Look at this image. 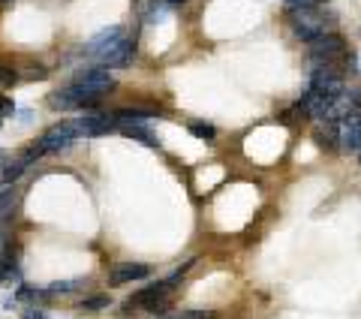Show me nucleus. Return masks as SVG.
I'll return each instance as SVG.
<instances>
[{"instance_id":"nucleus-7","label":"nucleus","mask_w":361,"mask_h":319,"mask_svg":"<svg viewBox=\"0 0 361 319\" xmlns=\"http://www.w3.org/2000/svg\"><path fill=\"white\" fill-rule=\"evenodd\" d=\"M148 275H151V268L142 265V262H121V265L109 271V283L111 287H123V283H130V280H145Z\"/></svg>"},{"instance_id":"nucleus-10","label":"nucleus","mask_w":361,"mask_h":319,"mask_svg":"<svg viewBox=\"0 0 361 319\" xmlns=\"http://www.w3.org/2000/svg\"><path fill=\"white\" fill-rule=\"evenodd\" d=\"M16 208H18V190L13 184H6L4 190H0V223L13 217Z\"/></svg>"},{"instance_id":"nucleus-24","label":"nucleus","mask_w":361,"mask_h":319,"mask_svg":"<svg viewBox=\"0 0 361 319\" xmlns=\"http://www.w3.org/2000/svg\"><path fill=\"white\" fill-rule=\"evenodd\" d=\"M0 4H4V0H0Z\"/></svg>"},{"instance_id":"nucleus-1","label":"nucleus","mask_w":361,"mask_h":319,"mask_svg":"<svg viewBox=\"0 0 361 319\" xmlns=\"http://www.w3.org/2000/svg\"><path fill=\"white\" fill-rule=\"evenodd\" d=\"M289 25L295 30V37L304 42H313L322 33H331L329 25L331 18L322 13V6H304V9H289Z\"/></svg>"},{"instance_id":"nucleus-15","label":"nucleus","mask_w":361,"mask_h":319,"mask_svg":"<svg viewBox=\"0 0 361 319\" xmlns=\"http://www.w3.org/2000/svg\"><path fill=\"white\" fill-rule=\"evenodd\" d=\"M109 304H111L109 295H94V299H85L78 307H82V311H106Z\"/></svg>"},{"instance_id":"nucleus-3","label":"nucleus","mask_w":361,"mask_h":319,"mask_svg":"<svg viewBox=\"0 0 361 319\" xmlns=\"http://www.w3.org/2000/svg\"><path fill=\"white\" fill-rule=\"evenodd\" d=\"M75 139H78V133L73 127V121H63V124H54L51 130L42 133L39 148H42L45 154H51V151H63V148H70Z\"/></svg>"},{"instance_id":"nucleus-8","label":"nucleus","mask_w":361,"mask_h":319,"mask_svg":"<svg viewBox=\"0 0 361 319\" xmlns=\"http://www.w3.org/2000/svg\"><path fill=\"white\" fill-rule=\"evenodd\" d=\"M73 127H75V133H78V139H82V136H106V133L115 130V121L97 118V115H85V118L73 121Z\"/></svg>"},{"instance_id":"nucleus-5","label":"nucleus","mask_w":361,"mask_h":319,"mask_svg":"<svg viewBox=\"0 0 361 319\" xmlns=\"http://www.w3.org/2000/svg\"><path fill=\"white\" fill-rule=\"evenodd\" d=\"M133 54H135V42H130V40H121V42H115L109 52H103L97 58V64L103 66V70H111V66H127L130 61H133Z\"/></svg>"},{"instance_id":"nucleus-4","label":"nucleus","mask_w":361,"mask_h":319,"mask_svg":"<svg viewBox=\"0 0 361 319\" xmlns=\"http://www.w3.org/2000/svg\"><path fill=\"white\" fill-rule=\"evenodd\" d=\"M337 130H341V142H337V148H341L343 154H361V112L355 109L353 115L337 124Z\"/></svg>"},{"instance_id":"nucleus-16","label":"nucleus","mask_w":361,"mask_h":319,"mask_svg":"<svg viewBox=\"0 0 361 319\" xmlns=\"http://www.w3.org/2000/svg\"><path fill=\"white\" fill-rule=\"evenodd\" d=\"M190 133L199 136V139H214V136H217V130H214L211 124H202V121H193V124H190Z\"/></svg>"},{"instance_id":"nucleus-17","label":"nucleus","mask_w":361,"mask_h":319,"mask_svg":"<svg viewBox=\"0 0 361 319\" xmlns=\"http://www.w3.org/2000/svg\"><path fill=\"white\" fill-rule=\"evenodd\" d=\"M175 319H214V311H184Z\"/></svg>"},{"instance_id":"nucleus-13","label":"nucleus","mask_w":361,"mask_h":319,"mask_svg":"<svg viewBox=\"0 0 361 319\" xmlns=\"http://www.w3.org/2000/svg\"><path fill=\"white\" fill-rule=\"evenodd\" d=\"M85 277H78V280H58V283H51L49 289H42V295H70L75 289H85Z\"/></svg>"},{"instance_id":"nucleus-22","label":"nucleus","mask_w":361,"mask_h":319,"mask_svg":"<svg viewBox=\"0 0 361 319\" xmlns=\"http://www.w3.org/2000/svg\"><path fill=\"white\" fill-rule=\"evenodd\" d=\"M180 4V0H166V6H178Z\"/></svg>"},{"instance_id":"nucleus-21","label":"nucleus","mask_w":361,"mask_h":319,"mask_svg":"<svg viewBox=\"0 0 361 319\" xmlns=\"http://www.w3.org/2000/svg\"><path fill=\"white\" fill-rule=\"evenodd\" d=\"M27 319H49V316H45L42 311H30V313H27Z\"/></svg>"},{"instance_id":"nucleus-6","label":"nucleus","mask_w":361,"mask_h":319,"mask_svg":"<svg viewBox=\"0 0 361 319\" xmlns=\"http://www.w3.org/2000/svg\"><path fill=\"white\" fill-rule=\"evenodd\" d=\"M123 40V28H106V30H99V33H94L87 42H85V54H90V58H99L103 52H109L115 42H121Z\"/></svg>"},{"instance_id":"nucleus-12","label":"nucleus","mask_w":361,"mask_h":319,"mask_svg":"<svg viewBox=\"0 0 361 319\" xmlns=\"http://www.w3.org/2000/svg\"><path fill=\"white\" fill-rule=\"evenodd\" d=\"M33 163V160L27 157V154H21L18 160H13V163H9L6 169H4V175H0V181H4V184H13V181H18L21 175L27 172V166Z\"/></svg>"},{"instance_id":"nucleus-20","label":"nucleus","mask_w":361,"mask_h":319,"mask_svg":"<svg viewBox=\"0 0 361 319\" xmlns=\"http://www.w3.org/2000/svg\"><path fill=\"white\" fill-rule=\"evenodd\" d=\"M292 9H304V6H322L325 0H286Z\"/></svg>"},{"instance_id":"nucleus-18","label":"nucleus","mask_w":361,"mask_h":319,"mask_svg":"<svg viewBox=\"0 0 361 319\" xmlns=\"http://www.w3.org/2000/svg\"><path fill=\"white\" fill-rule=\"evenodd\" d=\"M16 73L13 70H6V66H0V88H9V85H16Z\"/></svg>"},{"instance_id":"nucleus-23","label":"nucleus","mask_w":361,"mask_h":319,"mask_svg":"<svg viewBox=\"0 0 361 319\" xmlns=\"http://www.w3.org/2000/svg\"><path fill=\"white\" fill-rule=\"evenodd\" d=\"M358 163H361V154H358Z\"/></svg>"},{"instance_id":"nucleus-11","label":"nucleus","mask_w":361,"mask_h":319,"mask_svg":"<svg viewBox=\"0 0 361 319\" xmlns=\"http://www.w3.org/2000/svg\"><path fill=\"white\" fill-rule=\"evenodd\" d=\"M313 142L319 148H329V151H334L337 142H341V130H337V124H325V127H319L313 133Z\"/></svg>"},{"instance_id":"nucleus-19","label":"nucleus","mask_w":361,"mask_h":319,"mask_svg":"<svg viewBox=\"0 0 361 319\" xmlns=\"http://www.w3.org/2000/svg\"><path fill=\"white\" fill-rule=\"evenodd\" d=\"M13 112H16V102L0 94V118H4V115H13Z\"/></svg>"},{"instance_id":"nucleus-9","label":"nucleus","mask_w":361,"mask_h":319,"mask_svg":"<svg viewBox=\"0 0 361 319\" xmlns=\"http://www.w3.org/2000/svg\"><path fill=\"white\" fill-rule=\"evenodd\" d=\"M115 130H121L127 139H139V142H145V145H157V136L145 127V124H133V121H121Z\"/></svg>"},{"instance_id":"nucleus-2","label":"nucleus","mask_w":361,"mask_h":319,"mask_svg":"<svg viewBox=\"0 0 361 319\" xmlns=\"http://www.w3.org/2000/svg\"><path fill=\"white\" fill-rule=\"evenodd\" d=\"M310 45V64L313 66H334L337 61L346 54V40L341 33H322V37H316Z\"/></svg>"},{"instance_id":"nucleus-14","label":"nucleus","mask_w":361,"mask_h":319,"mask_svg":"<svg viewBox=\"0 0 361 319\" xmlns=\"http://www.w3.org/2000/svg\"><path fill=\"white\" fill-rule=\"evenodd\" d=\"M151 118H157L154 109H121V112H115V121H133V124H139V121H151Z\"/></svg>"}]
</instances>
